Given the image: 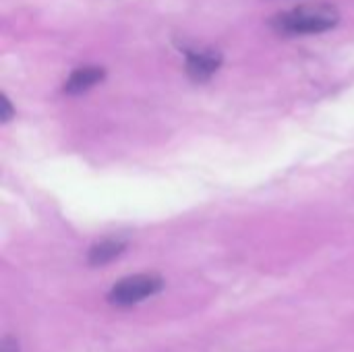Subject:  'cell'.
Here are the masks:
<instances>
[{
  "label": "cell",
  "instance_id": "1",
  "mask_svg": "<svg viewBox=\"0 0 354 352\" xmlns=\"http://www.w3.org/2000/svg\"><path fill=\"white\" fill-rule=\"evenodd\" d=\"M340 21V12L332 4H305L292 10L280 12L272 19V27L284 35H305V33H322L336 27Z\"/></svg>",
  "mask_w": 354,
  "mask_h": 352
},
{
  "label": "cell",
  "instance_id": "2",
  "mask_svg": "<svg viewBox=\"0 0 354 352\" xmlns=\"http://www.w3.org/2000/svg\"><path fill=\"white\" fill-rule=\"evenodd\" d=\"M164 288V280L158 274H135L112 286L108 293V303L118 309L135 307L145 299L158 295Z\"/></svg>",
  "mask_w": 354,
  "mask_h": 352
},
{
  "label": "cell",
  "instance_id": "3",
  "mask_svg": "<svg viewBox=\"0 0 354 352\" xmlns=\"http://www.w3.org/2000/svg\"><path fill=\"white\" fill-rule=\"evenodd\" d=\"M222 64V54L218 50L205 48V50H191L187 52V75L197 81H209L212 75L220 68Z\"/></svg>",
  "mask_w": 354,
  "mask_h": 352
},
{
  "label": "cell",
  "instance_id": "4",
  "mask_svg": "<svg viewBox=\"0 0 354 352\" xmlns=\"http://www.w3.org/2000/svg\"><path fill=\"white\" fill-rule=\"evenodd\" d=\"M106 77V71L102 66H79L71 73V77L64 83V93L79 95L83 91H89L93 85L102 83Z\"/></svg>",
  "mask_w": 354,
  "mask_h": 352
},
{
  "label": "cell",
  "instance_id": "5",
  "mask_svg": "<svg viewBox=\"0 0 354 352\" xmlns=\"http://www.w3.org/2000/svg\"><path fill=\"white\" fill-rule=\"evenodd\" d=\"M127 249V243L120 239H104L100 243H95L89 253H87V263L93 268L106 266L110 261H114L116 257H120Z\"/></svg>",
  "mask_w": 354,
  "mask_h": 352
},
{
  "label": "cell",
  "instance_id": "6",
  "mask_svg": "<svg viewBox=\"0 0 354 352\" xmlns=\"http://www.w3.org/2000/svg\"><path fill=\"white\" fill-rule=\"evenodd\" d=\"M0 108H2V112H0V120H2V122H8V120L12 118L15 110H12V106H10V102H8V98H6L4 93L0 95Z\"/></svg>",
  "mask_w": 354,
  "mask_h": 352
},
{
  "label": "cell",
  "instance_id": "7",
  "mask_svg": "<svg viewBox=\"0 0 354 352\" xmlns=\"http://www.w3.org/2000/svg\"><path fill=\"white\" fill-rule=\"evenodd\" d=\"M0 352H19V342H17L15 338L6 336V338L2 340V349H0Z\"/></svg>",
  "mask_w": 354,
  "mask_h": 352
}]
</instances>
